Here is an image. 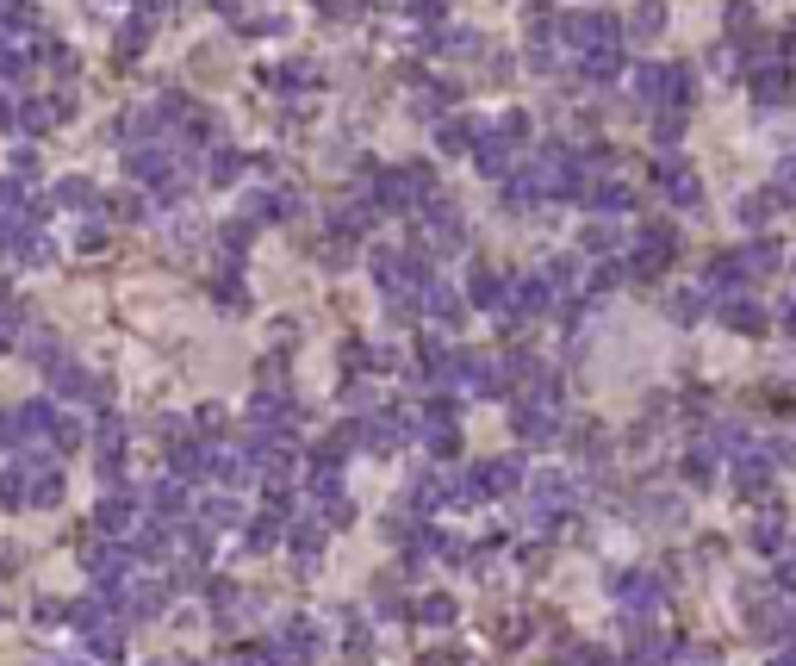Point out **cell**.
Here are the masks:
<instances>
[{"mask_svg": "<svg viewBox=\"0 0 796 666\" xmlns=\"http://www.w3.org/2000/svg\"><path fill=\"white\" fill-rule=\"evenodd\" d=\"M473 162H479V175H504V168L517 162V137L511 132H486L479 137V149H473Z\"/></svg>", "mask_w": 796, "mask_h": 666, "instance_id": "obj_1", "label": "cell"}, {"mask_svg": "<svg viewBox=\"0 0 796 666\" xmlns=\"http://www.w3.org/2000/svg\"><path fill=\"white\" fill-rule=\"evenodd\" d=\"M660 181H665V193H672L678 206H697V200H703V181H697L678 156H665V162H660Z\"/></svg>", "mask_w": 796, "mask_h": 666, "instance_id": "obj_2", "label": "cell"}, {"mask_svg": "<svg viewBox=\"0 0 796 666\" xmlns=\"http://www.w3.org/2000/svg\"><path fill=\"white\" fill-rule=\"evenodd\" d=\"M56 200H63L69 212H94V200H100V193H94V181H81V175H69V181L56 187Z\"/></svg>", "mask_w": 796, "mask_h": 666, "instance_id": "obj_3", "label": "cell"}, {"mask_svg": "<svg viewBox=\"0 0 796 666\" xmlns=\"http://www.w3.org/2000/svg\"><path fill=\"white\" fill-rule=\"evenodd\" d=\"M56 119H63V100H25V113H19L25 132H44V125H56Z\"/></svg>", "mask_w": 796, "mask_h": 666, "instance_id": "obj_4", "label": "cell"}, {"mask_svg": "<svg viewBox=\"0 0 796 666\" xmlns=\"http://www.w3.org/2000/svg\"><path fill=\"white\" fill-rule=\"evenodd\" d=\"M772 212H778V187H766V193H747V200H741V218H747V225H766Z\"/></svg>", "mask_w": 796, "mask_h": 666, "instance_id": "obj_5", "label": "cell"}, {"mask_svg": "<svg viewBox=\"0 0 796 666\" xmlns=\"http://www.w3.org/2000/svg\"><path fill=\"white\" fill-rule=\"evenodd\" d=\"M660 25H665V13H660V6H654V0H641V6L629 13V31H635V38H654Z\"/></svg>", "mask_w": 796, "mask_h": 666, "instance_id": "obj_6", "label": "cell"}, {"mask_svg": "<svg viewBox=\"0 0 796 666\" xmlns=\"http://www.w3.org/2000/svg\"><path fill=\"white\" fill-rule=\"evenodd\" d=\"M131 175H143V181H156V175H168V156H162L156 143H143V149H137V156H131Z\"/></svg>", "mask_w": 796, "mask_h": 666, "instance_id": "obj_7", "label": "cell"}, {"mask_svg": "<svg viewBox=\"0 0 796 666\" xmlns=\"http://www.w3.org/2000/svg\"><path fill=\"white\" fill-rule=\"evenodd\" d=\"M473 132H479L473 119H448V125L436 132V143H442V149H467V143H473Z\"/></svg>", "mask_w": 796, "mask_h": 666, "instance_id": "obj_8", "label": "cell"}, {"mask_svg": "<svg viewBox=\"0 0 796 666\" xmlns=\"http://www.w3.org/2000/svg\"><path fill=\"white\" fill-rule=\"evenodd\" d=\"M31 25H38V6H31V0H13V6L0 13V31H31Z\"/></svg>", "mask_w": 796, "mask_h": 666, "instance_id": "obj_9", "label": "cell"}, {"mask_svg": "<svg viewBox=\"0 0 796 666\" xmlns=\"http://www.w3.org/2000/svg\"><path fill=\"white\" fill-rule=\"evenodd\" d=\"M206 175H212V181H237V175H243V156H237V149H212Z\"/></svg>", "mask_w": 796, "mask_h": 666, "instance_id": "obj_10", "label": "cell"}, {"mask_svg": "<svg viewBox=\"0 0 796 666\" xmlns=\"http://www.w3.org/2000/svg\"><path fill=\"white\" fill-rule=\"evenodd\" d=\"M728 324H734V330H759L766 312H753V299H728Z\"/></svg>", "mask_w": 796, "mask_h": 666, "instance_id": "obj_11", "label": "cell"}, {"mask_svg": "<svg viewBox=\"0 0 796 666\" xmlns=\"http://www.w3.org/2000/svg\"><path fill=\"white\" fill-rule=\"evenodd\" d=\"M131 524V499H106L100 505V530H125Z\"/></svg>", "mask_w": 796, "mask_h": 666, "instance_id": "obj_12", "label": "cell"}, {"mask_svg": "<svg viewBox=\"0 0 796 666\" xmlns=\"http://www.w3.org/2000/svg\"><path fill=\"white\" fill-rule=\"evenodd\" d=\"M541 299H547V280H523V286H517V305H523V312H541Z\"/></svg>", "mask_w": 796, "mask_h": 666, "instance_id": "obj_13", "label": "cell"}, {"mask_svg": "<svg viewBox=\"0 0 796 666\" xmlns=\"http://www.w3.org/2000/svg\"><path fill=\"white\" fill-rule=\"evenodd\" d=\"M597 212H629V187H597Z\"/></svg>", "mask_w": 796, "mask_h": 666, "instance_id": "obj_14", "label": "cell"}, {"mask_svg": "<svg viewBox=\"0 0 796 666\" xmlns=\"http://www.w3.org/2000/svg\"><path fill=\"white\" fill-rule=\"evenodd\" d=\"M665 312H672L678 324H690V318H697V293H672V299H665Z\"/></svg>", "mask_w": 796, "mask_h": 666, "instance_id": "obj_15", "label": "cell"}, {"mask_svg": "<svg viewBox=\"0 0 796 666\" xmlns=\"http://www.w3.org/2000/svg\"><path fill=\"white\" fill-rule=\"evenodd\" d=\"M467 293H473V299H486V305H492V299H498V274H486V268H479V274H473V286H467Z\"/></svg>", "mask_w": 796, "mask_h": 666, "instance_id": "obj_16", "label": "cell"}, {"mask_svg": "<svg viewBox=\"0 0 796 666\" xmlns=\"http://www.w3.org/2000/svg\"><path fill=\"white\" fill-rule=\"evenodd\" d=\"M429 312H436V318H454L461 305H454V293H448V286H429Z\"/></svg>", "mask_w": 796, "mask_h": 666, "instance_id": "obj_17", "label": "cell"}, {"mask_svg": "<svg viewBox=\"0 0 796 666\" xmlns=\"http://www.w3.org/2000/svg\"><path fill=\"white\" fill-rule=\"evenodd\" d=\"M206 524H237V499H212L206 505Z\"/></svg>", "mask_w": 796, "mask_h": 666, "instance_id": "obj_18", "label": "cell"}, {"mask_svg": "<svg viewBox=\"0 0 796 666\" xmlns=\"http://www.w3.org/2000/svg\"><path fill=\"white\" fill-rule=\"evenodd\" d=\"M423 617H429V623H448V617H454V598H442V592L423 598Z\"/></svg>", "mask_w": 796, "mask_h": 666, "instance_id": "obj_19", "label": "cell"}, {"mask_svg": "<svg viewBox=\"0 0 796 666\" xmlns=\"http://www.w3.org/2000/svg\"><path fill=\"white\" fill-rule=\"evenodd\" d=\"M728 25H734V31H753V0H734V6H728Z\"/></svg>", "mask_w": 796, "mask_h": 666, "instance_id": "obj_20", "label": "cell"}, {"mask_svg": "<svg viewBox=\"0 0 796 666\" xmlns=\"http://www.w3.org/2000/svg\"><path fill=\"white\" fill-rule=\"evenodd\" d=\"M654 132H660V137H665V143H672V137L684 132V113H660V125H654Z\"/></svg>", "mask_w": 796, "mask_h": 666, "instance_id": "obj_21", "label": "cell"}, {"mask_svg": "<svg viewBox=\"0 0 796 666\" xmlns=\"http://www.w3.org/2000/svg\"><path fill=\"white\" fill-rule=\"evenodd\" d=\"M709 69L716 75H734V50H709Z\"/></svg>", "mask_w": 796, "mask_h": 666, "instance_id": "obj_22", "label": "cell"}, {"mask_svg": "<svg viewBox=\"0 0 796 666\" xmlns=\"http://www.w3.org/2000/svg\"><path fill=\"white\" fill-rule=\"evenodd\" d=\"M13 175H38V156L31 149H13Z\"/></svg>", "mask_w": 796, "mask_h": 666, "instance_id": "obj_23", "label": "cell"}, {"mask_svg": "<svg viewBox=\"0 0 796 666\" xmlns=\"http://www.w3.org/2000/svg\"><path fill=\"white\" fill-rule=\"evenodd\" d=\"M6 125H13V100H0V132H6Z\"/></svg>", "mask_w": 796, "mask_h": 666, "instance_id": "obj_24", "label": "cell"}, {"mask_svg": "<svg viewBox=\"0 0 796 666\" xmlns=\"http://www.w3.org/2000/svg\"><path fill=\"white\" fill-rule=\"evenodd\" d=\"M6 337H13V330H6V324H0V349H6Z\"/></svg>", "mask_w": 796, "mask_h": 666, "instance_id": "obj_25", "label": "cell"}, {"mask_svg": "<svg viewBox=\"0 0 796 666\" xmlns=\"http://www.w3.org/2000/svg\"><path fill=\"white\" fill-rule=\"evenodd\" d=\"M318 6H336V0H318Z\"/></svg>", "mask_w": 796, "mask_h": 666, "instance_id": "obj_26", "label": "cell"}]
</instances>
